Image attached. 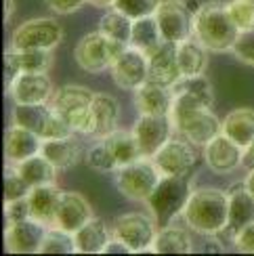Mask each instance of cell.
Instances as JSON below:
<instances>
[{
    "mask_svg": "<svg viewBox=\"0 0 254 256\" xmlns=\"http://www.w3.org/2000/svg\"><path fill=\"white\" fill-rule=\"evenodd\" d=\"M160 180L162 172L152 156L136 158L114 172V185L118 194L130 202H141V204H147Z\"/></svg>",
    "mask_w": 254,
    "mask_h": 256,
    "instance_id": "cell-4",
    "label": "cell"
},
{
    "mask_svg": "<svg viewBox=\"0 0 254 256\" xmlns=\"http://www.w3.org/2000/svg\"><path fill=\"white\" fill-rule=\"evenodd\" d=\"M105 145L110 147V152L114 154V158L118 160V164L124 166L132 162V160L141 158V147H139V141H136V136L130 130H124V128H116L114 132H110L108 136H103Z\"/></svg>",
    "mask_w": 254,
    "mask_h": 256,
    "instance_id": "cell-33",
    "label": "cell"
},
{
    "mask_svg": "<svg viewBox=\"0 0 254 256\" xmlns=\"http://www.w3.org/2000/svg\"><path fill=\"white\" fill-rule=\"evenodd\" d=\"M158 229H160V222L152 214L150 210L147 212H126V214H120L114 222V238H118L120 242H124L126 246L130 248L132 254L139 252H152L154 240L158 236Z\"/></svg>",
    "mask_w": 254,
    "mask_h": 256,
    "instance_id": "cell-7",
    "label": "cell"
},
{
    "mask_svg": "<svg viewBox=\"0 0 254 256\" xmlns=\"http://www.w3.org/2000/svg\"><path fill=\"white\" fill-rule=\"evenodd\" d=\"M92 216L94 214H92L90 202L82 194H78V191H63L57 212H55V222H52V227L76 233L80 227L86 225Z\"/></svg>",
    "mask_w": 254,
    "mask_h": 256,
    "instance_id": "cell-18",
    "label": "cell"
},
{
    "mask_svg": "<svg viewBox=\"0 0 254 256\" xmlns=\"http://www.w3.org/2000/svg\"><path fill=\"white\" fill-rule=\"evenodd\" d=\"M156 166L166 176H189L198 164V145L185 136H170L152 156Z\"/></svg>",
    "mask_w": 254,
    "mask_h": 256,
    "instance_id": "cell-11",
    "label": "cell"
},
{
    "mask_svg": "<svg viewBox=\"0 0 254 256\" xmlns=\"http://www.w3.org/2000/svg\"><path fill=\"white\" fill-rule=\"evenodd\" d=\"M124 48L126 44L116 42L101 34L99 30H94L78 40L76 48H74V59H76L78 68L86 74H101L112 68V63Z\"/></svg>",
    "mask_w": 254,
    "mask_h": 256,
    "instance_id": "cell-6",
    "label": "cell"
},
{
    "mask_svg": "<svg viewBox=\"0 0 254 256\" xmlns=\"http://www.w3.org/2000/svg\"><path fill=\"white\" fill-rule=\"evenodd\" d=\"M223 132L246 149L254 141V110L238 108L229 112L223 120Z\"/></svg>",
    "mask_w": 254,
    "mask_h": 256,
    "instance_id": "cell-29",
    "label": "cell"
},
{
    "mask_svg": "<svg viewBox=\"0 0 254 256\" xmlns=\"http://www.w3.org/2000/svg\"><path fill=\"white\" fill-rule=\"evenodd\" d=\"M50 68H52V50L10 48L4 52V74L8 80L24 72H48Z\"/></svg>",
    "mask_w": 254,
    "mask_h": 256,
    "instance_id": "cell-21",
    "label": "cell"
},
{
    "mask_svg": "<svg viewBox=\"0 0 254 256\" xmlns=\"http://www.w3.org/2000/svg\"><path fill=\"white\" fill-rule=\"evenodd\" d=\"M231 52H234L242 63H246V66H254V28L240 32V36H238L236 44H234V50Z\"/></svg>",
    "mask_w": 254,
    "mask_h": 256,
    "instance_id": "cell-41",
    "label": "cell"
},
{
    "mask_svg": "<svg viewBox=\"0 0 254 256\" xmlns=\"http://www.w3.org/2000/svg\"><path fill=\"white\" fill-rule=\"evenodd\" d=\"M244 187L254 196V166H250V170H248V174H246V178H244Z\"/></svg>",
    "mask_w": 254,
    "mask_h": 256,
    "instance_id": "cell-45",
    "label": "cell"
},
{
    "mask_svg": "<svg viewBox=\"0 0 254 256\" xmlns=\"http://www.w3.org/2000/svg\"><path fill=\"white\" fill-rule=\"evenodd\" d=\"M132 24H134V19H130L126 13H122L120 8L112 6V10L101 15L97 30L108 38H112L116 42H122V44L128 46L130 36H132Z\"/></svg>",
    "mask_w": 254,
    "mask_h": 256,
    "instance_id": "cell-34",
    "label": "cell"
},
{
    "mask_svg": "<svg viewBox=\"0 0 254 256\" xmlns=\"http://www.w3.org/2000/svg\"><path fill=\"white\" fill-rule=\"evenodd\" d=\"M240 32L242 30L227 10V2L208 0L204 4H198L194 17V38L202 42L210 52L234 50Z\"/></svg>",
    "mask_w": 254,
    "mask_h": 256,
    "instance_id": "cell-2",
    "label": "cell"
},
{
    "mask_svg": "<svg viewBox=\"0 0 254 256\" xmlns=\"http://www.w3.org/2000/svg\"><path fill=\"white\" fill-rule=\"evenodd\" d=\"M4 218H6V222L30 218V204H28V198H24V200H15V202H6V204H4Z\"/></svg>",
    "mask_w": 254,
    "mask_h": 256,
    "instance_id": "cell-43",
    "label": "cell"
},
{
    "mask_svg": "<svg viewBox=\"0 0 254 256\" xmlns=\"http://www.w3.org/2000/svg\"><path fill=\"white\" fill-rule=\"evenodd\" d=\"M48 231V225L36 218H24L6 222L4 229V246L13 254H36L42 248V242Z\"/></svg>",
    "mask_w": 254,
    "mask_h": 256,
    "instance_id": "cell-16",
    "label": "cell"
},
{
    "mask_svg": "<svg viewBox=\"0 0 254 256\" xmlns=\"http://www.w3.org/2000/svg\"><path fill=\"white\" fill-rule=\"evenodd\" d=\"M72 252H76L74 233L63 231L59 227H48L44 242H42L40 254H72Z\"/></svg>",
    "mask_w": 254,
    "mask_h": 256,
    "instance_id": "cell-36",
    "label": "cell"
},
{
    "mask_svg": "<svg viewBox=\"0 0 254 256\" xmlns=\"http://www.w3.org/2000/svg\"><path fill=\"white\" fill-rule=\"evenodd\" d=\"M150 80L168 88H174L183 80L181 68H178L176 61L174 42H164L160 48L150 55Z\"/></svg>",
    "mask_w": 254,
    "mask_h": 256,
    "instance_id": "cell-20",
    "label": "cell"
},
{
    "mask_svg": "<svg viewBox=\"0 0 254 256\" xmlns=\"http://www.w3.org/2000/svg\"><path fill=\"white\" fill-rule=\"evenodd\" d=\"M234 246L238 252L244 254H254V222L242 227L240 231L234 233Z\"/></svg>",
    "mask_w": 254,
    "mask_h": 256,
    "instance_id": "cell-42",
    "label": "cell"
},
{
    "mask_svg": "<svg viewBox=\"0 0 254 256\" xmlns=\"http://www.w3.org/2000/svg\"><path fill=\"white\" fill-rule=\"evenodd\" d=\"M63 28L52 17H34L15 28L10 36V48H44L52 50L61 44Z\"/></svg>",
    "mask_w": 254,
    "mask_h": 256,
    "instance_id": "cell-9",
    "label": "cell"
},
{
    "mask_svg": "<svg viewBox=\"0 0 254 256\" xmlns=\"http://www.w3.org/2000/svg\"><path fill=\"white\" fill-rule=\"evenodd\" d=\"M84 160H86L88 168L97 170V172H103V174H114L116 170L120 168L118 160L114 158V154L110 152V147L105 145L103 138H97V143H94L92 147H88Z\"/></svg>",
    "mask_w": 254,
    "mask_h": 256,
    "instance_id": "cell-35",
    "label": "cell"
},
{
    "mask_svg": "<svg viewBox=\"0 0 254 256\" xmlns=\"http://www.w3.org/2000/svg\"><path fill=\"white\" fill-rule=\"evenodd\" d=\"M208 48L196 38H187L176 44V61L183 78L204 76L208 70Z\"/></svg>",
    "mask_w": 254,
    "mask_h": 256,
    "instance_id": "cell-26",
    "label": "cell"
},
{
    "mask_svg": "<svg viewBox=\"0 0 254 256\" xmlns=\"http://www.w3.org/2000/svg\"><path fill=\"white\" fill-rule=\"evenodd\" d=\"M6 92L15 105H38L50 103L55 86L48 72H24L8 80Z\"/></svg>",
    "mask_w": 254,
    "mask_h": 256,
    "instance_id": "cell-13",
    "label": "cell"
},
{
    "mask_svg": "<svg viewBox=\"0 0 254 256\" xmlns=\"http://www.w3.org/2000/svg\"><path fill=\"white\" fill-rule=\"evenodd\" d=\"M112 240H114L112 227H108V222L97 216H92L86 225L74 233L78 254H103Z\"/></svg>",
    "mask_w": 254,
    "mask_h": 256,
    "instance_id": "cell-23",
    "label": "cell"
},
{
    "mask_svg": "<svg viewBox=\"0 0 254 256\" xmlns=\"http://www.w3.org/2000/svg\"><path fill=\"white\" fill-rule=\"evenodd\" d=\"M227 10L242 32L254 28V2L252 0H229Z\"/></svg>",
    "mask_w": 254,
    "mask_h": 256,
    "instance_id": "cell-40",
    "label": "cell"
},
{
    "mask_svg": "<svg viewBox=\"0 0 254 256\" xmlns=\"http://www.w3.org/2000/svg\"><path fill=\"white\" fill-rule=\"evenodd\" d=\"M2 187H4V204H6V202L24 200V198L30 196V191H32V187L26 183V178L17 172L15 166L13 168L8 166L4 170V183H2Z\"/></svg>",
    "mask_w": 254,
    "mask_h": 256,
    "instance_id": "cell-38",
    "label": "cell"
},
{
    "mask_svg": "<svg viewBox=\"0 0 254 256\" xmlns=\"http://www.w3.org/2000/svg\"><path fill=\"white\" fill-rule=\"evenodd\" d=\"M13 124L26 126L32 132H36L40 138H59L74 134L66 120L55 112L50 103H38V105H15L13 112Z\"/></svg>",
    "mask_w": 254,
    "mask_h": 256,
    "instance_id": "cell-8",
    "label": "cell"
},
{
    "mask_svg": "<svg viewBox=\"0 0 254 256\" xmlns=\"http://www.w3.org/2000/svg\"><path fill=\"white\" fill-rule=\"evenodd\" d=\"M13 13H15V0H4V21H8Z\"/></svg>",
    "mask_w": 254,
    "mask_h": 256,
    "instance_id": "cell-47",
    "label": "cell"
},
{
    "mask_svg": "<svg viewBox=\"0 0 254 256\" xmlns=\"http://www.w3.org/2000/svg\"><path fill=\"white\" fill-rule=\"evenodd\" d=\"M172 124L178 134L189 138L198 147H204L216 134L223 132V122L216 118L212 108H200L189 114H183L178 118H172Z\"/></svg>",
    "mask_w": 254,
    "mask_h": 256,
    "instance_id": "cell-14",
    "label": "cell"
},
{
    "mask_svg": "<svg viewBox=\"0 0 254 256\" xmlns=\"http://www.w3.org/2000/svg\"><path fill=\"white\" fill-rule=\"evenodd\" d=\"M112 80L120 90H136L150 80V55L134 46H126L112 63Z\"/></svg>",
    "mask_w": 254,
    "mask_h": 256,
    "instance_id": "cell-12",
    "label": "cell"
},
{
    "mask_svg": "<svg viewBox=\"0 0 254 256\" xmlns=\"http://www.w3.org/2000/svg\"><path fill=\"white\" fill-rule=\"evenodd\" d=\"M174 92L172 88L147 80L136 90H132V103L139 114L147 116H170Z\"/></svg>",
    "mask_w": 254,
    "mask_h": 256,
    "instance_id": "cell-19",
    "label": "cell"
},
{
    "mask_svg": "<svg viewBox=\"0 0 254 256\" xmlns=\"http://www.w3.org/2000/svg\"><path fill=\"white\" fill-rule=\"evenodd\" d=\"M194 250V242L189 231L172 225V222H166L158 229V236L154 240L152 252L156 254H189Z\"/></svg>",
    "mask_w": 254,
    "mask_h": 256,
    "instance_id": "cell-28",
    "label": "cell"
},
{
    "mask_svg": "<svg viewBox=\"0 0 254 256\" xmlns=\"http://www.w3.org/2000/svg\"><path fill=\"white\" fill-rule=\"evenodd\" d=\"M185 225L198 236L214 238L229 229V191L218 187H198L183 210Z\"/></svg>",
    "mask_w": 254,
    "mask_h": 256,
    "instance_id": "cell-1",
    "label": "cell"
},
{
    "mask_svg": "<svg viewBox=\"0 0 254 256\" xmlns=\"http://www.w3.org/2000/svg\"><path fill=\"white\" fill-rule=\"evenodd\" d=\"M250 222H254V196L242 185L229 191V229L236 233Z\"/></svg>",
    "mask_w": 254,
    "mask_h": 256,
    "instance_id": "cell-30",
    "label": "cell"
},
{
    "mask_svg": "<svg viewBox=\"0 0 254 256\" xmlns=\"http://www.w3.org/2000/svg\"><path fill=\"white\" fill-rule=\"evenodd\" d=\"M192 183L187 176H166L162 174V180L158 183L152 198L147 200V210L158 218L160 225L172 222L176 216L183 214L185 204L192 196Z\"/></svg>",
    "mask_w": 254,
    "mask_h": 256,
    "instance_id": "cell-5",
    "label": "cell"
},
{
    "mask_svg": "<svg viewBox=\"0 0 254 256\" xmlns=\"http://www.w3.org/2000/svg\"><path fill=\"white\" fill-rule=\"evenodd\" d=\"M244 166H254V141L246 147V154H244Z\"/></svg>",
    "mask_w": 254,
    "mask_h": 256,
    "instance_id": "cell-46",
    "label": "cell"
},
{
    "mask_svg": "<svg viewBox=\"0 0 254 256\" xmlns=\"http://www.w3.org/2000/svg\"><path fill=\"white\" fill-rule=\"evenodd\" d=\"M15 168H17V172L26 178V183L32 189L40 187V185L55 183V178H57V168L52 166L42 154H36V156L24 160V162L15 164Z\"/></svg>",
    "mask_w": 254,
    "mask_h": 256,
    "instance_id": "cell-32",
    "label": "cell"
},
{
    "mask_svg": "<svg viewBox=\"0 0 254 256\" xmlns=\"http://www.w3.org/2000/svg\"><path fill=\"white\" fill-rule=\"evenodd\" d=\"M92 99L94 92L80 84H66L55 90L50 105L61 116L74 134L92 136L94 120H92Z\"/></svg>",
    "mask_w": 254,
    "mask_h": 256,
    "instance_id": "cell-3",
    "label": "cell"
},
{
    "mask_svg": "<svg viewBox=\"0 0 254 256\" xmlns=\"http://www.w3.org/2000/svg\"><path fill=\"white\" fill-rule=\"evenodd\" d=\"M92 6H99V8H112L116 4V0H88Z\"/></svg>",
    "mask_w": 254,
    "mask_h": 256,
    "instance_id": "cell-48",
    "label": "cell"
},
{
    "mask_svg": "<svg viewBox=\"0 0 254 256\" xmlns=\"http://www.w3.org/2000/svg\"><path fill=\"white\" fill-rule=\"evenodd\" d=\"M92 120H94V134L97 138L108 136L118 128L120 120V103L114 94L94 92L92 99Z\"/></svg>",
    "mask_w": 254,
    "mask_h": 256,
    "instance_id": "cell-27",
    "label": "cell"
},
{
    "mask_svg": "<svg viewBox=\"0 0 254 256\" xmlns=\"http://www.w3.org/2000/svg\"><path fill=\"white\" fill-rule=\"evenodd\" d=\"M63 191L55 185V183H48V185H40L34 187L28 196V204H30V216L36 218L44 225L52 227L55 222V212L59 206V200H61Z\"/></svg>",
    "mask_w": 254,
    "mask_h": 256,
    "instance_id": "cell-25",
    "label": "cell"
},
{
    "mask_svg": "<svg viewBox=\"0 0 254 256\" xmlns=\"http://www.w3.org/2000/svg\"><path fill=\"white\" fill-rule=\"evenodd\" d=\"M244 154L246 149L225 132L216 134L212 141H208L202 147L206 166L216 174H231L240 166H244Z\"/></svg>",
    "mask_w": 254,
    "mask_h": 256,
    "instance_id": "cell-15",
    "label": "cell"
},
{
    "mask_svg": "<svg viewBox=\"0 0 254 256\" xmlns=\"http://www.w3.org/2000/svg\"><path fill=\"white\" fill-rule=\"evenodd\" d=\"M46 6L52 10V13L57 15H72L80 10L84 4L88 2V0H44Z\"/></svg>",
    "mask_w": 254,
    "mask_h": 256,
    "instance_id": "cell-44",
    "label": "cell"
},
{
    "mask_svg": "<svg viewBox=\"0 0 254 256\" xmlns=\"http://www.w3.org/2000/svg\"><path fill=\"white\" fill-rule=\"evenodd\" d=\"M162 44H164V38H162L160 26H158V21H156V15L134 19L130 46L143 50L145 55H152V52H156Z\"/></svg>",
    "mask_w": 254,
    "mask_h": 256,
    "instance_id": "cell-31",
    "label": "cell"
},
{
    "mask_svg": "<svg viewBox=\"0 0 254 256\" xmlns=\"http://www.w3.org/2000/svg\"><path fill=\"white\" fill-rule=\"evenodd\" d=\"M196 8H192L189 0H162V4L156 10V21L160 26L164 42L178 44L187 38H194Z\"/></svg>",
    "mask_w": 254,
    "mask_h": 256,
    "instance_id": "cell-10",
    "label": "cell"
},
{
    "mask_svg": "<svg viewBox=\"0 0 254 256\" xmlns=\"http://www.w3.org/2000/svg\"><path fill=\"white\" fill-rule=\"evenodd\" d=\"M40 154L57 170H70L80 162L82 149H80L76 134H68V136H59V138H44Z\"/></svg>",
    "mask_w": 254,
    "mask_h": 256,
    "instance_id": "cell-24",
    "label": "cell"
},
{
    "mask_svg": "<svg viewBox=\"0 0 254 256\" xmlns=\"http://www.w3.org/2000/svg\"><path fill=\"white\" fill-rule=\"evenodd\" d=\"M176 86L183 88V90H189L194 97H198L200 101H202L206 108H212V105H214V88H212V84H210V80L206 76L183 78L181 82L176 84Z\"/></svg>",
    "mask_w": 254,
    "mask_h": 256,
    "instance_id": "cell-37",
    "label": "cell"
},
{
    "mask_svg": "<svg viewBox=\"0 0 254 256\" xmlns=\"http://www.w3.org/2000/svg\"><path fill=\"white\" fill-rule=\"evenodd\" d=\"M132 132L139 141L141 154L143 156H154L158 149H160L168 138L174 132V124L170 120V116H147V114H139Z\"/></svg>",
    "mask_w": 254,
    "mask_h": 256,
    "instance_id": "cell-17",
    "label": "cell"
},
{
    "mask_svg": "<svg viewBox=\"0 0 254 256\" xmlns=\"http://www.w3.org/2000/svg\"><path fill=\"white\" fill-rule=\"evenodd\" d=\"M162 4V0H116V8H120L130 19H143L156 15L158 6Z\"/></svg>",
    "mask_w": 254,
    "mask_h": 256,
    "instance_id": "cell-39",
    "label": "cell"
},
{
    "mask_svg": "<svg viewBox=\"0 0 254 256\" xmlns=\"http://www.w3.org/2000/svg\"><path fill=\"white\" fill-rule=\"evenodd\" d=\"M252 2H254V0H252Z\"/></svg>",
    "mask_w": 254,
    "mask_h": 256,
    "instance_id": "cell-49",
    "label": "cell"
},
{
    "mask_svg": "<svg viewBox=\"0 0 254 256\" xmlns=\"http://www.w3.org/2000/svg\"><path fill=\"white\" fill-rule=\"evenodd\" d=\"M42 141L36 132H32L30 128L13 124L4 134V158L10 166H15L24 160L32 158L42 152Z\"/></svg>",
    "mask_w": 254,
    "mask_h": 256,
    "instance_id": "cell-22",
    "label": "cell"
}]
</instances>
